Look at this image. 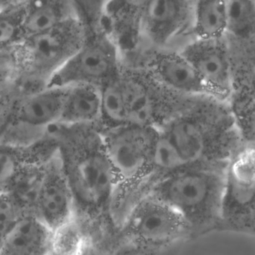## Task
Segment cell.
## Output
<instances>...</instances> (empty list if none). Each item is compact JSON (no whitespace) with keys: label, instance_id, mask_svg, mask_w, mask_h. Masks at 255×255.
Listing matches in <instances>:
<instances>
[{"label":"cell","instance_id":"6da1fadb","mask_svg":"<svg viewBox=\"0 0 255 255\" xmlns=\"http://www.w3.org/2000/svg\"><path fill=\"white\" fill-rule=\"evenodd\" d=\"M46 135L56 145L73 197V217L85 229L90 245L110 250L117 231L112 203L118 180L100 127L56 124L48 128Z\"/></svg>","mask_w":255,"mask_h":255},{"label":"cell","instance_id":"7a4b0ae2","mask_svg":"<svg viewBox=\"0 0 255 255\" xmlns=\"http://www.w3.org/2000/svg\"><path fill=\"white\" fill-rule=\"evenodd\" d=\"M223 103L198 97L156 128L176 150L186 168L227 164L241 146L233 116Z\"/></svg>","mask_w":255,"mask_h":255},{"label":"cell","instance_id":"3957f363","mask_svg":"<svg viewBox=\"0 0 255 255\" xmlns=\"http://www.w3.org/2000/svg\"><path fill=\"white\" fill-rule=\"evenodd\" d=\"M227 164L189 166L154 180L146 194L175 210L190 226L193 238L218 232Z\"/></svg>","mask_w":255,"mask_h":255},{"label":"cell","instance_id":"277c9868","mask_svg":"<svg viewBox=\"0 0 255 255\" xmlns=\"http://www.w3.org/2000/svg\"><path fill=\"white\" fill-rule=\"evenodd\" d=\"M193 239L191 229L173 208L149 194L129 210L117 229L112 251L144 255L170 254Z\"/></svg>","mask_w":255,"mask_h":255},{"label":"cell","instance_id":"5b68a950","mask_svg":"<svg viewBox=\"0 0 255 255\" xmlns=\"http://www.w3.org/2000/svg\"><path fill=\"white\" fill-rule=\"evenodd\" d=\"M87 31L77 19L24 37L19 43L22 73L15 88L18 97L47 87L55 73L80 49Z\"/></svg>","mask_w":255,"mask_h":255},{"label":"cell","instance_id":"8992f818","mask_svg":"<svg viewBox=\"0 0 255 255\" xmlns=\"http://www.w3.org/2000/svg\"><path fill=\"white\" fill-rule=\"evenodd\" d=\"M118 78L127 124L158 128L195 99L171 92L145 68L123 66Z\"/></svg>","mask_w":255,"mask_h":255},{"label":"cell","instance_id":"52a82bcc","mask_svg":"<svg viewBox=\"0 0 255 255\" xmlns=\"http://www.w3.org/2000/svg\"><path fill=\"white\" fill-rule=\"evenodd\" d=\"M254 143L243 144L229 160L218 232L254 236Z\"/></svg>","mask_w":255,"mask_h":255},{"label":"cell","instance_id":"ba28073f","mask_svg":"<svg viewBox=\"0 0 255 255\" xmlns=\"http://www.w3.org/2000/svg\"><path fill=\"white\" fill-rule=\"evenodd\" d=\"M67 89L46 87L14 100L0 129V142L25 146L43 139L59 121Z\"/></svg>","mask_w":255,"mask_h":255},{"label":"cell","instance_id":"9c48e42d","mask_svg":"<svg viewBox=\"0 0 255 255\" xmlns=\"http://www.w3.org/2000/svg\"><path fill=\"white\" fill-rule=\"evenodd\" d=\"M122 67L119 50L112 37L101 29L90 31L80 49L55 73L47 87L88 84L100 88Z\"/></svg>","mask_w":255,"mask_h":255},{"label":"cell","instance_id":"30bf717a","mask_svg":"<svg viewBox=\"0 0 255 255\" xmlns=\"http://www.w3.org/2000/svg\"><path fill=\"white\" fill-rule=\"evenodd\" d=\"M225 37L196 38L180 52L191 63L210 97L226 103L233 94L235 74L232 55Z\"/></svg>","mask_w":255,"mask_h":255},{"label":"cell","instance_id":"8fae6325","mask_svg":"<svg viewBox=\"0 0 255 255\" xmlns=\"http://www.w3.org/2000/svg\"><path fill=\"white\" fill-rule=\"evenodd\" d=\"M194 0H148L138 13L139 29L150 43L164 47L193 22Z\"/></svg>","mask_w":255,"mask_h":255},{"label":"cell","instance_id":"7c38bea8","mask_svg":"<svg viewBox=\"0 0 255 255\" xmlns=\"http://www.w3.org/2000/svg\"><path fill=\"white\" fill-rule=\"evenodd\" d=\"M73 215L71 191L56 150L46 162L34 216L53 232L73 218Z\"/></svg>","mask_w":255,"mask_h":255},{"label":"cell","instance_id":"4fadbf2b","mask_svg":"<svg viewBox=\"0 0 255 255\" xmlns=\"http://www.w3.org/2000/svg\"><path fill=\"white\" fill-rule=\"evenodd\" d=\"M144 68L174 94L190 98L211 97L200 76L180 51H160Z\"/></svg>","mask_w":255,"mask_h":255},{"label":"cell","instance_id":"5bb4252c","mask_svg":"<svg viewBox=\"0 0 255 255\" xmlns=\"http://www.w3.org/2000/svg\"><path fill=\"white\" fill-rule=\"evenodd\" d=\"M52 231L35 216H25L0 243V255H49Z\"/></svg>","mask_w":255,"mask_h":255},{"label":"cell","instance_id":"9a60e30c","mask_svg":"<svg viewBox=\"0 0 255 255\" xmlns=\"http://www.w3.org/2000/svg\"><path fill=\"white\" fill-rule=\"evenodd\" d=\"M21 11L24 37L76 18L73 0H25Z\"/></svg>","mask_w":255,"mask_h":255},{"label":"cell","instance_id":"2e32d148","mask_svg":"<svg viewBox=\"0 0 255 255\" xmlns=\"http://www.w3.org/2000/svg\"><path fill=\"white\" fill-rule=\"evenodd\" d=\"M100 90L88 84L67 87L58 124L100 125Z\"/></svg>","mask_w":255,"mask_h":255},{"label":"cell","instance_id":"e0dca14e","mask_svg":"<svg viewBox=\"0 0 255 255\" xmlns=\"http://www.w3.org/2000/svg\"><path fill=\"white\" fill-rule=\"evenodd\" d=\"M56 148L48 150L28 160L10 183L7 191L26 215L34 216L36 202L47 160Z\"/></svg>","mask_w":255,"mask_h":255},{"label":"cell","instance_id":"ac0fdd59","mask_svg":"<svg viewBox=\"0 0 255 255\" xmlns=\"http://www.w3.org/2000/svg\"><path fill=\"white\" fill-rule=\"evenodd\" d=\"M54 148L53 139L46 136L25 146L0 142V193L7 191L16 174L28 160Z\"/></svg>","mask_w":255,"mask_h":255},{"label":"cell","instance_id":"d6986e66","mask_svg":"<svg viewBox=\"0 0 255 255\" xmlns=\"http://www.w3.org/2000/svg\"><path fill=\"white\" fill-rule=\"evenodd\" d=\"M193 25L196 38L226 37V0H195Z\"/></svg>","mask_w":255,"mask_h":255},{"label":"cell","instance_id":"ffe728a7","mask_svg":"<svg viewBox=\"0 0 255 255\" xmlns=\"http://www.w3.org/2000/svg\"><path fill=\"white\" fill-rule=\"evenodd\" d=\"M90 242L74 217L52 232V251L59 255H83Z\"/></svg>","mask_w":255,"mask_h":255},{"label":"cell","instance_id":"44dd1931","mask_svg":"<svg viewBox=\"0 0 255 255\" xmlns=\"http://www.w3.org/2000/svg\"><path fill=\"white\" fill-rule=\"evenodd\" d=\"M226 35L249 39L255 28V0H226Z\"/></svg>","mask_w":255,"mask_h":255},{"label":"cell","instance_id":"7402d4cb","mask_svg":"<svg viewBox=\"0 0 255 255\" xmlns=\"http://www.w3.org/2000/svg\"><path fill=\"white\" fill-rule=\"evenodd\" d=\"M19 43L0 48V94L14 97L15 88L22 73Z\"/></svg>","mask_w":255,"mask_h":255},{"label":"cell","instance_id":"603a6c76","mask_svg":"<svg viewBox=\"0 0 255 255\" xmlns=\"http://www.w3.org/2000/svg\"><path fill=\"white\" fill-rule=\"evenodd\" d=\"M21 5L0 12V48L17 44L23 39Z\"/></svg>","mask_w":255,"mask_h":255},{"label":"cell","instance_id":"cb8c5ba5","mask_svg":"<svg viewBox=\"0 0 255 255\" xmlns=\"http://www.w3.org/2000/svg\"><path fill=\"white\" fill-rule=\"evenodd\" d=\"M26 214L7 192L0 193V243Z\"/></svg>","mask_w":255,"mask_h":255},{"label":"cell","instance_id":"d4e9b609","mask_svg":"<svg viewBox=\"0 0 255 255\" xmlns=\"http://www.w3.org/2000/svg\"><path fill=\"white\" fill-rule=\"evenodd\" d=\"M14 98L10 95L0 94V129L5 122Z\"/></svg>","mask_w":255,"mask_h":255},{"label":"cell","instance_id":"484cf974","mask_svg":"<svg viewBox=\"0 0 255 255\" xmlns=\"http://www.w3.org/2000/svg\"><path fill=\"white\" fill-rule=\"evenodd\" d=\"M147 1L148 0H118V2L130 11H136L138 15Z\"/></svg>","mask_w":255,"mask_h":255},{"label":"cell","instance_id":"4316f807","mask_svg":"<svg viewBox=\"0 0 255 255\" xmlns=\"http://www.w3.org/2000/svg\"><path fill=\"white\" fill-rule=\"evenodd\" d=\"M25 0H0V12L20 5Z\"/></svg>","mask_w":255,"mask_h":255},{"label":"cell","instance_id":"83f0119b","mask_svg":"<svg viewBox=\"0 0 255 255\" xmlns=\"http://www.w3.org/2000/svg\"><path fill=\"white\" fill-rule=\"evenodd\" d=\"M49 255H58V254H56V253H54V252H51L50 253H49Z\"/></svg>","mask_w":255,"mask_h":255}]
</instances>
